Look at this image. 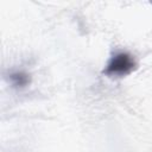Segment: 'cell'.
Returning <instances> with one entry per match:
<instances>
[{"mask_svg": "<svg viewBox=\"0 0 152 152\" xmlns=\"http://www.w3.org/2000/svg\"><path fill=\"white\" fill-rule=\"evenodd\" d=\"M137 66L135 59L127 52H118L107 63L103 74L107 76H126L131 74Z\"/></svg>", "mask_w": 152, "mask_h": 152, "instance_id": "obj_1", "label": "cell"}, {"mask_svg": "<svg viewBox=\"0 0 152 152\" xmlns=\"http://www.w3.org/2000/svg\"><path fill=\"white\" fill-rule=\"evenodd\" d=\"M8 80L12 83L13 87H15V88H25V87H27L30 84L31 76H30V74H27V72H25L23 70H17V71H13V72L10 74Z\"/></svg>", "mask_w": 152, "mask_h": 152, "instance_id": "obj_2", "label": "cell"}]
</instances>
